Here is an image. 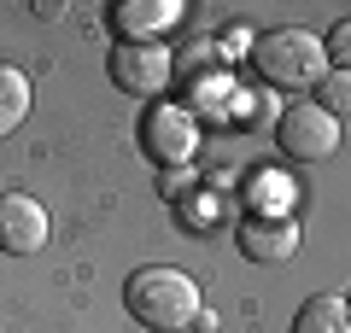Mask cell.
Here are the masks:
<instances>
[{
	"instance_id": "obj_1",
	"label": "cell",
	"mask_w": 351,
	"mask_h": 333,
	"mask_svg": "<svg viewBox=\"0 0 351 333\" xmlns=\"http://www.w3.org/2000/svg\"><path fill=\"white\" fill-rule=\"evenodd\" d=\"M123 310L152 333H182L199 316V286L176 263H147V269H135L123 281Z\"/></svg>"
},
{
	"instance_id": "obj_2",
	"label": "cell",
	"mask_w": 351,
	"mask_h": 333,
	"mask_svg": "<svg viewBox=\"0 0 351 333\" xmlns=\"http://www.w3.org/2000/svg\"><path fill=\"white\" fill-rule=\"evenodd\" d=\"M246 53H252V71L269 88H293V94H299V88H316L328 76V53H322V41H316V29H299V24L252 36Z\"/></svg>"
},
{
	"instance_id": "obj_3",
	"label": "cell",
	"mask_w": 351,
	"mask_h": 333,
	"mask_svg": "<svg viewBox=\"0 0 351 333\" xmlns=\"http://www.w3.org/2000/svg\"><path fill=\"white\" fill-rule=\"evenodd\" d=\"M276 147L287 152L293 164H322V158L339 152V123L316 106V99H293V106L281 111V123H276Z\"/></svg>"
},
{
	"instance_id": "obj_4",
	"label": "cell",
	"mask_w": 351,
	"mask_h": 333,
	"mask_svg": "<svg viewBox=\"0 0 351 333\" xmlns=\"http://www.w3.org/2000/svg\"><path fill=\"white\" fill-rule=\"evenodd\" d=\"M106 76H112L123 94H141V99H158L170 88L176 64H170V47L164 41H117L106 53Z\"/></svg>"
},
{
	"instance_id": "obj_5",
	"label": "cell",
	"mask_w": 351,
	"mask_h": 333,
	"mask_svg": "<svg viewBox=\"0 0 351 333\" xmlns=\"http://www.w3.org/2000/svg\"><path fill=\"white\" fill-rule=\"evenodd\" d=\"M141 140H147V152L164 170H176V164H188L193 147H199V117L188 106H152L147 123H141Z\"/></svg>"
},
{
	"instance_id": "obj_6",
	"label": "cell",
	"mask_w": 351,
	"mask_h": 333,
	"mask_svg": "<svg viewBox=\"0 0 351 333\" xmlns=\"http://www.w3.org/2000/svg\"><path fill=\"white\" fill-rule=\"evenodd\" d=\"M47 246V210L36 193H0V251L36 258Z\"/></svg>"
},
{
	"instance_id": "obj_7",
	"label": "cell",
	"mask_w": 351,
	"mask_h": 333,
	"mask_svg": "<svg viewBox=\"0 0 351 333\" xmlns=\"http://www.w3.org/2000/svg\"><path fill=\"white\" fill-rule=\"evenodd\" d=\"M234 240H240V251H246L252 263H287L304 234H299L293 217H240Z\"/></svg>"
},
{
	"instance_id": "obj_8",
	"label": "cell",
	"mask_w": 351,
	"mask_h": 333,
	"mask_svg": "<svg viewBox=\"0 0 351 333\" xmlns=\"http://www.w3.org/2000/svg\"><path fill=\"white\" fill-rule=\"evenodd\" d=\"M106 18H112V29L123 41H152L182 24V0H117Z\"/></svg>"
},
{
	"instance_id": "obj_9",
	"label": "cell",
	"mask_w": 351,
	"mask_h": 333,
	"mask_svg": "<svg viewBox=\"0 0 351 333\" xmlns=\"http://www.w3.org/2000/svg\"><path fill=\"white\" fill-rule=\"evenodd\" d=\"M287 333H351V304L334 293H316L299 304V316H293Z\"/></svg>"
},
{
	"instance_id": "obj_10",
	"label": "cell",
	"mask_w": 351,
	"mask_h": 333,
	"mask_svg": "<svg viewBox=\"0 0 351 333\" xmlns=\"http://www.w3.org/2000/svg\"><path fill=\"white\" fill-rule=\"evenodd\" d=\"M29 76L18 71V64H0V135H12V129H24L29 117Z\"/></svg>"
},
{
	"instance_id": "obj_11",
	"label": "cell",
	"mask_w": 351,
	"mask_h": 333,
	"mask_svg": "<svg viewBox=\"0 0 351 333\" xmlns=\"http://www.w3.org/2000/svg\"><path fill=\"white\" fill-rule=\"evenodd\" d=\"M316 106L328 111V117H351V71H328L322 82H316Z\"/></svg>"
},
{
	"instance_id": "obj_12",
	"label": "cell",
	"mask_w": 351,
	"mask_h": 333,
	"mask_svg": "<svg viewBox=\"0 0 351 333\" xmlns=\"http://www.w3.org/2000/svg\"><path fill=\"white\" fill-rule=\"evenodd\" d=\"M322 53H328V64H334V71H351V18L346 24H334L322 36Z\"/></svg>"
},
{
	"instance_id": "obj_13",
	"label": "cell",
	"mask_w": 351,
	"mask_h": 333,
	"mask_svg": "<svg viewBox=\"0 0 351 333\" xmlns=\"http://www.w3.org/2000/svg\"><path fill=\"white\" fill-rule=\"evenodd\" d=\"M346 304H351V298H346Z\"/></svg>"
}]
</instances>
